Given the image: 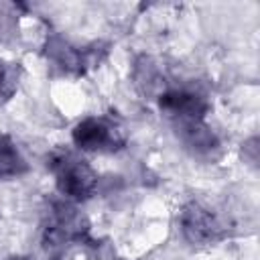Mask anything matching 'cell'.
<instances>
[{"instance_id":"ba28073f","label":"cell","mask_w":260,"mask_h":260,"mask_svg":"<svg viewBox=\"0 0 260 260\" xmlns=\"http://www.w3.org/2000/svg\"><path fill=\"white\" fill-rule=\"evenodd\" d=\"M18 87V69L0 57V100H10Z\"/></svg>"},{"instance_id":"5b68a950","label":"cell","mask_w":260,"mask_h":260,"mask_svg":"<svg viewBox=\"0 0 260 260\" xmlns=\"http://www.w3.org/2000/svg\"><path fill=\"white\" fill-rule=\"evenodd\" d=\"M175 126H177V134H179L181 142L187 148H191L195 154H209L219 148V140H217L215 132L203 120L179 122Z\"/></svg>"},{"instance_id":"52a82bcc","label":"cell","mask_w":260,"mask_h":260,"mask_svg":"<svg viewBox=\"0 0 260 260\" xmlns=\"http://www.w3.org/2000/svg\"><path fill=\"white\" fill-rule=\"evenodd\" d=\"M47 55L57 65H61L67 71H79L81 65L85 63L83 61V53L77 47H73L67 41H63L61 37H51L49 39V43H47Z\"/></svg>"},{"instance_id":"7a4b0ae2","label":"cell","mask_w":260,"mask_h":260,"mask_svg":"<svg viewBox=\"0 0 260 260\" xmlns=\"http://www.w3.org/2000/svg\"><path fill=\"white\" fill-rule=\"evenodd\" d=\"M71 136L77 148L89 150V152L116 150L124 142V138L120 136V130L104 118H85L77 122Z\"/></svg>"},{"instance_id":"277c9868","label":"cell","mask_w":260,"mask_h":260,"mask_svg":"<svg viewBox=\"0 0 260 260\" xmlns=\"http://www.w3.org/2000/svg\"><path fill=\"white\" fill-rule=\"evenodd\" d=\"M158 108H160V112H165L167 116H171L175 120V124H179V122L203 120V116L209 110V104L197 91L169 89V91L160 93Z\"/></svg>"},{"instance_id":"6da1fadb","label":"cell","mask_w":260,"mask_h":260,"mask_svg":"<svg viewBox=\"0 0 260 260\" xmlns=\"http://www.w3.org/2000/svg\"><path fill=\"white\" fill-rule=\"evenodd\" d=\"M49 169L55 175V185L63 197L83 201L93 195L98 187L95 171L75 152L57 148L49 154Z\"/></svg>"},{"instance_id":"30bf717a","label":"cell","mask_w":260,"mask_h":260,"mask_svg":"<svg viewBox=\"0 0 260 260\" xmlns=\"http://www.w3.org/2000/svg\"><path fill=\"white\" fill-rule=\"evenodd\" d=\"M8 260H26V258H20V256H12V258H8Z\"/></svg>"},{"instance_id":"9c48e42d","label":"cell","mask_w":260,"mask_h":260,"mask_svg":"<svg viewBox=\"0 0 260 260\" xmlns=\"http://www.w3.org/2000/svg\"><path fill=\"white\" fill-rule=\"evenodd\" d=\"M244 154L250 160V165H256V160H258V138L256 136H252L248 142H244Z\"/></svg>"},{"instance_id":"8992f818","label":"cell","mask_w":260,"mask_h":260,"mask_svg":"<svg viewBox=\"0 0 260 260\" xmlns=\"http://www.w3.org/2000/svg\"><path fill=\"white\" fill-rule=\"evenodd\" d=\"M28 171V165L10 136H0V179H16Z\"/></svg>"},{"instance_id":"3957f363","label":"cell","mask_w":260,"mask_h":260,"mask_svg":"<svg viewBox=\"0 0 260 260\" xmlns=\"http://www.w3.org/2000/svg\"><path fill=\"white\" fill-rule=\"evenodd\" d=\"M181 232L187 242L205 246L221 238V225L217 217L199 203H189L181 213Z\"/></svg>"}]
</instances>
